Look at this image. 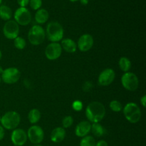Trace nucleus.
<instances>
[{"label": "nucleus", "instance_id": "14", "mask_svg": "<svg viewBox=\"0 0 146 146\" xmlns=\"http://www.w3.org/2000/svg\"><path fill=\"white\" fill-rule=\"evenodd\" d=\"M94 44V37L89 34H83L78 38L77 48L82 52H87L93 47Z\"/></svg>", "mask_w": 146, "mask_h": 146}, {"label": "nucleus", "instance_id": "17", "mask_svg": "<svg viewBox=\"0 0 146 146\" xmlns=\"http://www.w3.org/2000/svg\"><path fill=\"white\" fill-rule=\"evenodd\" d=\"M61 46L62 50L64 49L66 52L70 53V54L76 52L77 50V44L74 40L69 38H63L61 40Z\"/></svg>", "mask_w": 146, "mask_h": 146}, {"label": "nucleus", "instance_id": "8", "mask_svg": "<svg viewBox=\"0 0 146 146\" xmlns=\"http://www.w3.org/2000/svg\"><path fill=\"white\" fill-rule=\"evenodd\" d=\"M27 138L30 142L35 144H40L44 138V132L42 128L36 125H31L27 133Z\"/></svg>", "mask_w": 146, "mask_h": 146}, {"label": "nucleus", "instance_id": "2", "mask_svg": "<svg viewBox=\"0 0 146 146\" xmlns=\"http://www.w3.org/2000/svg\"><path fill=\"white\" fill-rule=\"evenodd\" d=\"M46 36L51 42L58 43L64 38V31L63 27L57 21H51L46 26Z\"/></svg>", "mask_w": 146, "mask_h": 146}, {"label": "nucleus", "instance_id": "31", "mask_svg": "<svg viewBox=\"0 0 146 146\" xmlns=\"http://www.w3.org/2000/svg\"><path fill=\"white\" fill-rule=\"evenodd\" d=\"M95 146H108V143L106 141L104 140H101V141H98L97 143H96Z\"/></svg>", "mask_w": 146, "mask_h": 146}, {"label": "nucleus", "instance_id": "35", "mask_svg": "<svg viewBox=\"0 0 146 146\" xmlns=\"http://www.w3.org/2000/svg\"><path fill=\"white\" fill-rule=\"evenodd\" d=\"M3 71H4V69H3V68L1 66H0V75H1V74L3 73Z\"/></svg>", "mask_w": 146, "mask_h": 146}, {"label": "nucleus", "instance_id": "24", "mask_svg": "<svg viewBox=\"0 0 146 146\" xmlns=\"http://www.w3.org/2000/svg\"><path fill=\"white\" fill-rule=\"evenodd\" d=\"M14 46L19 50H22L24 49L27 45V42L26 40L24 39L23 37L21 36H17L14 39Z\"/></svg>", "mask_w": 146, "mask_h": 146}, {"label": "nucleus", "instance_id": "13", "mask_svg": "<svg viewBox=\"0 0 146 146\" xmlns=\"http://www.w3.org/2000/svg\"><path fill=\"white\" fill-rule=\"evenodd\" d=\"M27 132L21 128H16L13 130L11 135V141L12 143L16 146H23L27 143Z\"/></svg>", "mask_w": 146, "mask_h": 146}, {"label": "nucleus", "instance_id": "18", "mask_svg": "<svg viewBox=\"0 0 146 146\" xmlns=\"http://www.w3.org/2000/svg\"><path fill=\"white\" fill-rule=\"evenodd\" d=\"M49 18L48 11L45 9H39L35 14V21L38 24H42L46 22Z\"/></svg>", "mask_w": 146, "mask_h": 146}, {"label": "nucleus", "instance_id": "7", "mask_svg": "<svg viewBox=\"0 0 146 146\" xmlns=\"http://www.w3.org/2000/svg\"><path fill=\"white\" fill-rule=\"evenodd\" d=\"M21 77V72L19 70L14 67H10L6 69L1 75V79L7 84H14L19 80Z\"/></svg>", "mask_w": 146, "mask_h": 146}, {"label": "nucleus", "instance_id": "22", "mask_svg": "<svg viewBox=\"0 0 146 146\" xmlns=\"http://www.w3.org/2000/svg\"><path fill=\"white\" fill-rule=\"evenodd\" d=\"M118 65H119L120 68L123 72H128L131 69V62L127 57L123 56L120 58L119 61H118Z\"/></svg>", "mask_w": 146, "mask_h": 146}, {"label": "nucleus", "instance_id": "29", "mask_svg": "<svg viewBox=\"0 0 146 146\" xmlns=\"http://www.w3.org/2000/svg\"><path fill=\"white\" fill-rule=\"evenodd\" d=\"M91 88H92V84L91 82H88V81L86 82L83 86V89L84 91H90Z\"/></svg>", "mask_w": 146, "mask_h": 146}, {"label": "nucleus", "instance_id": "25", "mask_svg": "<svg viewBox=\"0 0 146 146\" xmlns=\"http://www.w3.org/2000/svg\"><path fill=\"white\" fill-rule=\"evenodd\" d=\"M109 107L111 108V110H112L113 112H120V111H121L123 110L122 104H121V102L117 101V100L111 101L109 104Z\"/></svg>", "mask_w": 146, "mask_h": 146}, {"label": "nucleus", "instance_id": "20", "mask_svg": "<svg viewBox=\"0 0 146 146\" xmlns=\"http://www.w3.org/2000/svg\"><path fill=\"white\" fill-rule=\"evenodd\" d=\"M12 17L11 8L7 5H0V18L4 21H9Z\"/></svg>", "mask_w": 146, "mask_h": 146}, {"label": "nucleus", "instance_id": "3", "mask_svg": "<svg viewBox=\"0 0 146 146\" xmlns=\"http://www.w3.org/2000/svg\"><path fill=\"white\" fill-rule=\"evenodd\" d=\"M21 122V116L16 111H11L5 113L1 117V125L7 130H14Z\"/></svg>", "mask_w": 146, "mask_h": 146}, {"label": "nucleus", "instance_id": "38", "mask_svg": "<svg viewBox=\"0 0 146 146\" xmlns=\"http://www.w3.org/2000/svg\"><path fill=\"white\" fill-rule=\"evenodd\" d=\"M1 57H2V53H1V50H0V60H1Z\"/></svg>", "mask_w": 146, "mask_h": 146}, {"label": "nucleus", "instance_id": "21", "mask_svg": "<svg viewBox=\"0 0 146 146\" xmlns=\"http://www.w3.org/2000/svg\"><path fill=\"white\" fill-rule=\"evenodd\" d=\"M41 112L39 111V110L36 109V108H33L29 112L28 119L30 123L31 124L37 123L41 119Z\"/></svg>", "mask_w": 146, "mask_h": 146}, {"label": "nucleus", "instance_id": "16", "mask_svg": "<svg viewBox=\"0 0 146 146\" xmlns=\"http://www.w3.org/2000/svg\"><path fill=\"white\" fill-rule=\"evenodd\" d=\"M65 129L62 127H56L51 133V141L55 143H58L62 142L66 137Z\"/></svg>", "mask_w": 146, "mask_h": 146}, {"label": "nucleus", "instance_id": "10", "mask_svg": "<svg viewBox=\"0 0 146 146\" xmlns=\"http://www.w3.org/2000/svg\"><path fill=\"white\" fill-rule=\"evenodd\" d=\"M3 33L4 36L8 39H14L19 36V26L14 20H9L4 24Z\"/></svg>", "mask_w": 146, "mask_h": 146}, {"label": "nucleus", "instance_id": "37", "mask_svg": "<svg viewBox=\"0 0 146 146\" xmlns=\"http://www.w3.org/2000/svg\"><path fill=\"white\" fill-rule=\"evenodd\" d=\"M32 146H44V145H41V144H35V145H33Z\"/></svg>", "mask_w": 146, "mask_h": 146}, {"label": "nucleus", "instance_id": "6", "mask_svg": "<svg viewBox=\"0 0 146 146\" xmlns=\"http://www.w3.org/2000/svg\"><path fill=\"white\" fill-rule=\"evenodd\" d=\"M121 84L127 91H135L138 88L139 80L137 76L132 72H125L121 77Z\"/></svg>", "mask_w": 146, "mask_h": 146}, {"label": "nucleus", "instance_id": "34", "mask_svg": "<svg viewBox=\"0 0 146 146\" xmlns=\"http://www.w3.org/2000/svg\"><path fill=\"white\" fill-rule=\"evenodd\" d=\"M79 1L83 5H87L88 4V0H79Z\"/></svg>", "mask_w": 146, "mask_h": 146}, {"label": "nucleus", "instance_id": "4", "mask_svg": "<svg viewBox=\"0 0 146 146\" xmlns=\"http://www.w3.org/2000/svg\"><path fill=\"white\" fill-rule=\"evenodd\" d=\"M123 115L128 121L131 123H136L141 120V111L135 103L130 102L124 106Z\"/></svg>", "mask_w": 146, "mask_h": 146}, {"label": "nucleus", "instance_id": "36", "mask_svg": "<svg viewBox=\"0 0 146 146\" xmlns=\"http://www.w3.org/2000/svg\"><path fill=\"white\" fill-rule=\"evenodd\" d=\"M69 1H71V2H76V1H78L79 0H69Z\"/></svg>", "mask_w": 146, "mask_h": 146}, {"label": "nucleus", "instance_id": "26", "mask_svg": "<svg viewBox=\"0 0 146 146\" xmlns=\"http://www.w3.org/2000/svg\"><path fill=\"white\" fill-rule=\"evenodd\" d=\"M73 123H74V119H73V117L71 115H66V116L64 117L62 120V125L63 128L65 129V128H70V127L72 125Z\"/></svg>", "mask_w": 146, "mask_h": 146}, {"label": "nucleus", "instance_id": "11", "mask_svg": "<svg viewBox=\"0 0 146 146\" xmlns=\"http://www.w3.org/2000/svg\"><path fill=\"white\" fill-rule=\"evenodd\" d=\"M62 54V48L59 43L51 42L48 44L45 49V56L48 60L54 61L61 56Z\"/></svg>", "mask_w": 146, "mask_h": 146}, {"label": "nucleus", "instance_id": "27", "mask_svg": "<svg viewBox=\"0 0 146 146\" xmlns=\"http://www.w3.org/2000/svg\"><path fill=\"white\" fill-rule=\"evenodd\" d=\"M29 5L33 10H38L42 6V0H29Z\"/></svg>", "mask_w": 146, "mask_h": 146}, {"label": "nucleus", "instance_id": "32", "mask_svg": "<svg viewBox=\"0 0 146 146\" xmlns=\"http://www.w3.org/2000/svg\"><path fill=\"white\" fill-rule=\"evenodd\" d=\"M5 135V131H4V128L0 125V141L3 140Z\"/></svg>", "mask_w": 146, "mask_h": 146}, {"label": "nucleus", "instance_id": "40", "mask_svg": "<svg viewBox=\"0 0 146 146\" xmlns=\"http://www.w3.org/2000/svg\"><path fill=\"white\" fill-rule=\"evenodd\" d=\"M1 76H0V84H1Z\"/></svg>", "mask_w": 146, "mask_h": 146}, {"label": "nucleus", "instance_id": "15", "mask_svg": "<svg viewBox=\"0 0 146 146\" xmlns=\"http://www.w3.org/2000/svg\"><path fill=\"white\" fill-rule=\"evenodd\" d=\"M91 124L89 121H83L76 125L75 129V134L79 138H84L88 135L91 132Z\"/></svg>", "mask_w": 146, "mask_h": 146}, {"label": "nucleus", "instance_id": "41", "mask_svg": "<svg viewBox=\"0 0 146 146\" xmlns=\"http://www.w3.org/2000/svg\"><path fill=\"white\" fill-rule=\"evenodd\" d=\"M1 115H0V121H1Z\"/></svg>", "mask_w": 146, "mask_h": 146}, {"label": "nucleus", "instance_id": "1", "mask_svg": "<svg viewBox=\"0 0 146 146\" xmlns=\"http://www.w3.org/2000/svg\"><path fill=\"white\" fill-rule=\"evenodd\" d=\"M106 115V108L101 102L93 101L86 108V116L89 122L95 123L102 121Z\"/></svg>", "mask_w": 146, "mask_h": 146}, {"label": "nucleus", "instance_id": "28", "mask_svg": "<svg viewBox=\"0 0 146 146\" xmlns=\"http://www.w3.org/2000/svg\"><path fill=\"white\" fill-rule=\"evenodd\" d=\"M84 104L79 100H76L72 104V108L75 111H81L83 109Z\"/></svg>", "mask_w": 146, "mask_h": 146}, {"label": "nucleus", "instance_id": "12", "mask_svg": "<svg viewBox=\"0 0 146 146\" xmlns=\"http://www.w3.org/2000/svg\"><path fill=\"white\" fill-rule=\"evenodd\" d=\"M115 78V73L112 68H106L101 71L98 78V83L101 86H108L111 85Z\"/></svg>", "mask_w": 146, "mask_h": 146}, {"label": "nucleus", "instance_id": "33", "mask_svg": "<svg viewBox=\"0 0 146 146\" xmlns=\"http://www.w3.org/2000/svg\"><path fill=\"white\" fill-rule=\"evenodd\" d=\"M141 104L143 108H145L146 106V96L145 95H143L141 98Z\"/></svg>", "mask_w": 146, "mask_h": 146}, {"label": "nucleus", "instance_id": "30", "mask_svg": "<svg viewBox=\"0 0 146 146\" xmlns=\"http://www.w3.org/2000/svg\"><path fill=\"white\" fill-rule=\"evenodd\" d=\"M17 3L20 7H26L29 4V0H17Z\"/></svg>", "mask_w": 146, "mask_h": 146}, {"label": "nucleus", "instance_id": "19", "mask_svg": "<svg viewBox=\"0 0 146 146\" xmlns=\"http://www.w3.org/2000/svg\"><path fill=\"white\" fill-rule=\"evenodd\" d=\"M91 131L94 134V135H95L96 137H98V138L104 136L106 133V130L99 123H95L91 124Z\"/></svg>", "mask_w": 146, "mask_h": 146}, {"label": "nucleus", "instance_id": "39", "mask_svg": "<svg viewBox=\"0 0 146 146\" xmlns=\"http://www.w3.org/2000/svg\"><path fill=\"white\" fill-rule=\"evenodd\" d=\"M1 2H2V0H0V5H1Z\"/></svg>", "mask_w": 146, "mask_h": 146}, {"label": "nucleus", "instance_id": "5", "mask_svg": "<svg viewBox=\"0 0 146 146\" xmlns=\"http://www.w3.org/2000/svg\"><path fill=\"white\" fill-rule=\"evenodd\" d=\"M46 38L45 30L41 26L36 24L32 26L28 33V39L30 44L38 46L42 44Z\"/></svg>", "mask_w": 146, "mask_h": 146}, {"label": "nucleus", "instance_id": "23", "mask_svg": "<svg viewBox=\"0 0 146 146\" xmlns=\"http://www.w3.org/2000/svg\"><path fill=\"white\" fill-rule=\"evenodd\" d=\"M95 138L91 135H86V136L82 138L80 142L79 146H95L96 145Z\"/></svg>", "mask_w": 146, "mask_h": 146}, {"label": "nucleus", "instance_id": "9", "mask_svg": "<svg viewBox=\"0 0 146 146\" xmlns=\"http://www.w3.org/2000/svg\"><path fill=\"white\" fill-rule=\"evenodd\" d=\"M14 21L21 26H27L31 21V12L26 7H19L14 13Z\"/></svg>", "mask_w": 146, "mask_h": 146}]
</instances>
